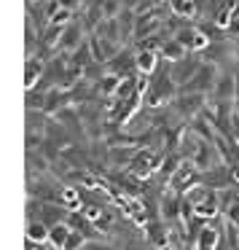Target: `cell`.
I'll return each mask as SVG.
<instances>
[{
  "label": "cell",
  "mask_w": 239,
  "mask_h": 250,
  "mask_svg": "<svg viewBox=\"0 0 239 250\" xmlns=\"http://www.w3.org/2000/svg\"><path fill=\"white\" fill-rule=\"evenodd\" d=\"M49 234H51L49 223L38 221V218H30V223H27V239H30V242L46 245V242H49Z\"/></svg>",
  "instance_id": "4fadbf2b"
},
{
  "label": "cell",
  "mask_w": 239,
  "mask_h": 250,
  "mask_svg": "<svg viewBox=\"0 0 239 250\" xmlns=\"http://www.w3.org/2000/svg\"><path fill=\"white\" fill-rule=\"evenodd\" d=\"M159 54H161V60H164V62L175 65V62L185 60V57H188L191 51L185 49V46L180 43L178 38H164V43H161V49H159Z\"/></svg>",
  "instance_id": "9c48e42d"
},
{
  "label": "cell",
  "mask_w": 239,
  "mask_h": 250,
  "mask_svg": "<svg viewBox=\"0 0 239 250\" xmlns=\"http://www.w3.org/2000/svg\"><path fill=\"white\" fill-rule=\"evenodd\" d=\"M81 212H83V215H86L92 223H100V218L105 215V207H102V205H97V202H83Z\"/></svg>",
  "instance_id": "5bb4252c"
},
{
  "label": "cell",
  "mask_w": 239,
  "mask_h": 250,
  "mask_svg": "<svg viewBox=\"0 0 239 250\" xmlns=\"http://www.w3.org/2000/svg\"><path fill=\"white\" fill-rule=\"evenodd\" d=\"M218 65H210V62H204L201 65V70L194 76V81L188 83V86H183L180 92H201V94H212V89H215L218 83Z\"/></svg>",
  "instance_id": "3957f363"
},
{
  "label": "cell",
  "mask_w": 239,
  "mask_h": 250,
  "mask_svg": "<svg viewBox=\"0 0 239 250\" xmlns=\"http://www.w3.org/2000/svg\"><path fill=\"white\" fill-rule=\"evenodd\" d=\"M46 78V62L38 57H24V92H33Z\"/></svg>",
  "instance_id": "5b68a950"
},
{
  "label": "cell",
  "mask_w": 239,
  "mask_h": 250,
  "mask_svg": "<svg viewBox=\"0 0 239 250\" xmlns=\"http://www.w3.org/2000/svg\"><path fill=\"white\" fill-rule=\"evenodd\" d=\"M164 164V153L159 151H148V148H142V151H137V156L129 162V175H135L137 180H148L153 172H159Z\"/></svg>",
  "instance_id": "6da1fadb"
},
{
  "label": "cell",
  "mask_w": 239,
  "mask_h": 250,
  "mask_svg": "<svg viewBox=\"0 0 239 250\" xmlns=\"http://www.w3.org/2000/svg\"><path fill=\"white\" fill-rule=\"evenodd\" d=\"M70 237H73V229L67 226L65 221H60V223H54V226H51L49 245H51L54 250H65V248H67V242H70Z\"/></svg>",
  "instance_id": "7c38bea8"
},
{
  "label": "cell",
  "mask_w": 239,
  "mask_h": 250,
  "mask_svg": "<svg viewBox=\"0 0 239 250\" xmlns=\"http://www.w3.org/2000/svg\"><path fill=\"white\" fill-rule=\"evenodd\" d=\"M234 103L239 105V81H237V97H234Z\"/></svg>",
  "instance_id": "e0dca14e"
},
{
  "label": "cell",
  "mask_w": 239,
  "mask_h": 250,
  "mask_svg": "<svg viewBox=\"0 0 239 250\" xmlns=\"http://www.w3.org/2000/svg\"><path fill=\"white\" fill-rule=\"evenodd\" d=\"M210 97L215 103H234V97H237V76L234 73H220Z\"/></svg>",
  "instance_id": "8992f818"
},
{
  "label": "cell",
  "mask_w": 239,
  "mask_h": 250,
  "mask_svg": "<svg viewBox=\"0 0 239 250\" xmlns=\"http://www.w3.org/2000/svg\"><path fill=\"white\" fill-rule=\"evenodd\" d=\"M57 205L65 207V210H81L83 196L76 186H60V191H57Z\"/></svg>",
  "instance_id": "30bf717a"
},
{
  "label": "cell",
  "mask_w": 239,
  "mask_h": 250,
  "mask_svg": "<svg viewBox=\"0 0 239 250\" xmlns=\"http://www.w3.org/2000/svg\"><path fill=\"white\" fill-rule=\"evenodd\" d=\"M201 65H204L201 54H188L185 60L175 62V65H169V76H172V81L178 83L180 89H183V86H188V83L194 81V76L201 70Z\"/></svg>",
  "instance_id": "7a4b0ae2"
},
{
  "label": "cell",
  "mask_w": 239,
  "mask_h": 250,
  "mask_svg": "<svg viewBox=\"0 0 239 250\" xmlns=\"http://www.w3.org/2000/svg\"><path fill=\"white\" fill-rule=\"evenodd\" d=\"M121 81H124V76H119V73H105V76L100 78L97 83H94V89H97V97H100V100L116 97V92L121 89Z\"/></svg>",
  "instance_id": "8fae6325"
},
{
  "label": "cell",
  "mask_w": 239,
  "mask_h": 250,
  "mask_svg": "<svg viewBox=\"0 0 239 250\" xmlns=\"http://www.w3.org/2000/svg\"><path fill=\"white\" fill-rule=\"evenodd\" d=\"M223 245V231L212 223H207L204 229H199L194 237V250H218Z\"/></svg>",
  "instance_id": "277c9868"
},
{
  "label": "cell",
  "mask_w": 239,
  "mask_h": 250,
  "mask_svg": "<svg viewBox=\"0 0 239 250\" xmlns=\"http://www.w3.org/2000/svg\"><path fill=\"white\" fill-rule=\"evenodd\" d=\"M223 212V205H220V194L218 191H210L199 205L194 207V218L199 221H210V218H218Z\"/></svg>",
  "instance_id": "52a82bcc"
},
{
  "label": "cell",
  "mask_w": 239,
  "mask_h": 250,
  "mask_svg": "<svg viewBox=\"0 0 239 250\" xmlns=\"http://www.w3.org/2000/svg\"><path fill=\"white\" fill-rule=\"evenodd\" d=\"M135 65L140 76H153L161 67V54L159 51H148V49H135Z\"/></svg>",
  "instance_id": "ba28073f"
},
{
  "label": "cell",
  "mask_w": 239,
  "mask_h": 250,
  "mask_svg": "<svg viewBox=\"0 0 239 250\" xmlns=\"http://www.w3.org/2000/svg\"><path fill=\"white\" fill-rule=\"evenodd\" d=\"M223 218H226V223H231V226H239V196H237V199H234L231 205L226 207Z\"/></svg>",
  "instance_id": "2e32d148"
},
{
  "label": "cell",
  "mask_w": 239,
  "mask_h": 250,
  "mask_svg": "<svg viewBox=\"0 0 239 250\" xmlns=\"http://www.w3.org/2000/svg\"><path fill=\"white\" fill-rule=\"evenodd\" d=\"M116 223H119V221H116V212H113V210H105V215L100 218L97 229L105 234V237H108V234H113V231H116Z\"/></svg>",
  "instance_id": "9a60e30c"
},
{
  "label": "cell",
  "mask_w": 239,
  "mask_h": 250,
  "mask_svg": "<svg viewBox=\"0 0 239 250\" xmlns=\"http://www.w3.org/2000/svg\"><path fill=\"white\" fill-rule=\"evenodd\" d=\"M237 229H239V226H237Z\"/></svg>",
  "instance_id": "ac0fdd59"
}]
</instances>
